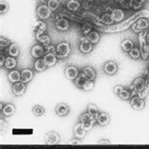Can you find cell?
Segmentation results:
<instances>
[{"instance_id": "8fae6325", "label": "cell", "mask_w": 149, "mask_h": 149, "mask_svg": "<svg viewBox=\"0 0 149 149\" xmlns=\"http://www.w3.org/2000/svg\"><path fill=\"white\" fill-rule=\"evenodd\" d=\"M55 27L61 32H65L70 29V23L65 17H61L55 22Z\"/></svg>"}, {"instance_id": "836d02e7", "label": "cell", "mask_w": 149, "mask_h": 149, "mask_svg": "<svg viewBox=\"0 0 149 149\" xmlns=\"http://www.w3.org/2000/svg\"><path fill=\"white\" fill-rule=\"evenodd\" d=\"M93 29H95V26H93L92 23H90V22L84 23L83 26H81V33L83 36H87L92 30H93Z\"/></svg>"}, {"instance_id": "f1b7e54d", "label": "cell", "mask_w": 149, "mask_h": 149, "mask_svg": "<svg viewBox=\"0 0 149 149\" xmlns=\"http://www.w3.org/2000/svg\"><path fill=\"white\" fill-rule=\"evenodd\" d=\"M80 6V1L77 0H68L66 2V9L69 11H77L79 10Z\"/></svg>"}, {"instance_id": "52a82bcc", "label": "cell", "mask_w": 149, "mask_h": 149, "mask_svg": "<svg viewBox=\"0 0 149 149\" xmlns=\"http://www.w3.org/2000/svg\"><path fill=\"white\" fill-rule=\"evenodd\" d=\"M93 46L95 45H93L92 42L88 40V38L86 36H82L80 38L79 45H78V49H79L80 53L84 54V55L90 54L93 51Z\"/></svg>"}, {"instance_id": "4316f807", "label": "cell", "mask_w": 149, "mask_h": 149, "mask_svg": "<svg viewBox=\"0 0 149 149\" xmlns=\"http://www.w3.org/2000/svg\"><path fill=\"white\" fill-rule=\"evenodd\" d=\"M33 67H34L35 71H37V72H44L47 69V66H46L45 62L42 58H36V61H34Z\"/></svg>"}, {"instance_id": "bcb514c9", "label": "cell", "mask_w": 149, "mask_h": 149, "mask_svg": "<svg viewBox=\"0 0 149 149\" xmlns=\"http://www.w3.org/2000/svg\"><path fill=\"white\" fill-rule=\"evenodd\" d=\"M82 142H81V139H78V138H76V139H73L71 140L70 142L68 143V144H71V146H76V144H81Z\"/></svg>"}, {"instance_id": "5b68a950", "label": "cell", "mask_w": 149, "mask_h": 149, "mask_svg": "<svg viewBox=\"0 0 149 149\" xmlns=\"http://www.w3.org/2000/svg\"><path fill=\"white\" fill-rule=\"evenodd\" d=\"M149 27V20L148 18L146 17H141L137 20L134 24L131 26V29L134 33L139 34L141 31L148 30Z\"/></svg>"}, {"instance_id": "d590c367", "label": "cell", "mask_w": 149, "mask_h": 149, "mask_svg": "<svg viewBox=\"0 0 149 149\" xmlns=\"http://www.w3.org/2000/svg\"><path fill=\"white\" fill-rule=\"evenodd\" d=\"M131 96H132V95H131V91L129 89H127V88H124L122 91L120 92V93L118 95V97L120 99H122V100H124V101H125V100H129L131 98Z\"/></svg>"}, {"instance_id": "ab89813d", "label": "cell", "mask_w": 149, "mask_h": 149, "mask_svg": "<svg viewBox=\"0 0 149 149\" xmlns=\"http://www.w3.org/2000/svg\"><path fill=\"white\" fill-rule=\"evenodd\" d=\"M10 44H11V42L9 40V39H7L3 36L0 37V49H1V51H4V49L6 50L9 48Z\"/></svg>"}, {"instance_id": "d6986e66", "label": "cell", "mask_w": 149, "mask_h": 149, "mask_svg": "<svg viewBox=\"0 0 149 149\" xmlns=\"http://www.w3.org/2000/svg\"><path fill=\"white\" fill-rule=\"evenodd\" d=\"M44 61L45 62L46 66L47 68L50 67H53V66L57 63L58 61V57L56 54H52V53H47V54H45V56L42 57Z\"/></svg>"}, {"instance_id": "484cf974", "label": "cell", "mask_w": 149, "mask_h": 149, "mask_svg": "<svg viewBox=\"0 0 149 149\" xmlns=\"http://www.w3.org/2000/svg\"><path fill=\"white\" fill-rule=\"evenodd\" d=\"M20 45H19L17 42H11L10 45L8 48V53H9L10 56L16 58L20 55Z\"/></svg>"}, {"instance_id": "7dc6e473", "label": "cell", "mask_w": 149, "mask_h": 149, "mask_svg": "<svg viewBox=\"0 0 149 149\" xmlns=\"http://www.w3.org/2000/svg\"><path fill=\"white\" fill-rule=\"evenodd\" d=\"M0 121H1V122H0V124H1V127H0V128H1V133H3L4 130H5V131L7 130V128H8V124H7L6 121H4L3 119H1Z\"/></svg>"}, {"instance_id": "60d3db41", "label": "cell", "mask_w": 149, "mask_h": 149, "mask_svg": "<svg viewBox=\"0 0 149 149\" xmlns=\"http://www.w3.org/2000/svg\"><path fill=\"white\" fill-rule=\"evenodd\" d=\"M141 58L144 61L149 60V44H146V45L141 50Z\"/></svg>"}, {"instance_id": "f6af8a7d", "label": "cell", "mask_w": 149, "mask_h": 149, "mask_svg": "<svg viewBox=\"0 0 149 149\" xmlns=\"http://www.w3.org/2000/svg\"><path fill=\"white\" fill-rule=\"evenodd\" d=\"M6 56L5 54H4V51H1V53H0V66H1V68L4 67V64H5V61H6Z\"/></svg>"}, {"instance_id": "681fc988", "label": "cell", "mask_w": 149, "mask_h": 149, "mask_svg": "<svg viewBox=\"0 0 149 149\" xmlns=\"http://www.w3.org/2000/svg\"><path fill=\"white\" fill-rule=\"evenodd\" d=\"M144 77H146V78H148L149 79V67H147L146 73H144Z\"/></svg>"}, {"instance_id": "f546056e", "label": "cell", "mask_w": 149, "mask_h": 149, "mask_svg": "<svg viewBox=\"0 0 149 149\" xmlns=\"http://www.w3.org/2000/svg\"><path fill=\"white\" fill-rule=\"evenodd\" d=\"M5 68L8 69V70H13L14 69L15 67L17 66V61H16V58L14 57H11V56H9L6 58V61H5Z\"/></svg>"}, {"instance_id": "ba28073f", "label": "cell", "mask_w": 149, "mask_h": 149, "mask_svg": "<svg viewBox=\"0 0 149 149\" xmlns=\"http://www.w3.org/2000/svg\"><path fill=\"white\" fill-rule=\"evenodd\" d=\"M118 64L114 61H108L103 65V71L108 76H114L118 72Z\"/></svg>"}, {"instance_id": "44dd1931", "label": "cell", "mask_w": 149, "mask_h": 149, "mask_svg": "<svg viewBox=\"0 0 149 149\" xmlns=\"http://www.w3.org/2000/svg\"><path fill=\"white\" fill-rule=\"evenodd\" d=\"M86 128L84 127V125H82L80 122L77 123L76 125H74V135L76 138H78V139H82L84 138V136L86 135Z\"/></svg>"}, {"instance_id": "1f68e13d", "label": "cell", "mask_w": 149, "mask_h": 149, "mask_svg": "<svg viewBox=\"0 0 149 149\" xmlns=\"http://www.w3.org/2000/svg\"><path fill=\"white\" fill-rule=\"evenodd\" d=\"M88 80V78L86 77L82 73H79V74H78V77L74 79V85L77 86V87L78 89L82 90L84 87V85L86 83V81Z\"/></svg>"}, {"instance_id": "4fadbf2b", "label": "cell", "mask_w": 149, "mask_h": 149, "mask_svg": "<svg viewBox=\"0 0 149 149\" xmlns=\"http://www.w3.org/2000/svg\"><path fill=\"white\" fill-rule=\"evenodd\" d=\"M31 57L33 58H40L45 56V46H42L41 44H36L32 46V48L30 50Z\"/></svg>"}, {"instance_id": "d6a6232c", "label": "cell", "mask_w": 149, "mask_h": 149, "mask_svg": "<svg viewBox=\"0 0 149 149\" xmlns=\"http://www.w3.org/2000/svg\"><path fill=\"white\" fill-rule=\"evenodd\" d=\"M127 54H128V56L131 60L138 61L141 58V50H140L139 46H134V47L129 51Z\"/></svg>"}, {"instance_id": "d4e9b609", "label": "cell", "mask_w": 149, "mask_h": 149, "mask_svg": "<svg viewBox=\"0 0 149 149\" xmlns=\"http://www.w3.org/2000/svg\"><path fill=\"white\" fill-rule=\"evenodd\" d=\"M15 111H16V109H15V106L13 104L7 103V104L4 105L3 109H1V114L6 116V117H10V116L14 114Z\"/></svg>"}, {"instance_id": "f35d334b", "label": "cell", "mask_w": 149, "mask_h": 149, "mask_svg": "<svg viewBox=\"0 0 149 149\" xmlns=\"http://www.w3.org/2000/svg\"><path fill=\"white\" fill-rule=\"evenodd\" d=\"M87 111H88L92 116L95 117V118H97V116H98V114H99L98 108H97L95 104H89V105H88V107H87Z\"/></svg>"}, {"instance_id": "b9f144b4", "label": "cell", "mask_w": 149, "mask_h": 149, "mask_svg": "<svg viewBox=\"0 0 149 149\" xmlns=\"http://www.w3.org/2000/svg\"><path fill=\"white\" fill-rule=\"evenodd\" d=\"M8 10H9V4L4 0H1V2H0V13L3 15L7 13Z\"/></svg>"}, {"instance_id": "7a4b0ae2", "label": "cell", "mask_w": 149, "mask_h": 149, "mask_svg": "<svg viewBox=\"0 0 149 149\" xmlns=\"http://www.w3.org/2000/svg\"><path fill=\"white\" fill-rule=\"evenodd\" d=\"M71 45L68 42H61L56 45V55L58 58H66L71 54Z\"/></svg>"}, {"instance_id": "ac0fdd59", "label": "cell", "mask_w": 149, "mask_h": 149, "mask_svg": "<svg viewBox=\"0 0 149 149\" xmlns=\"http://www.w3.org/2000/svg\"><path fill=\"white\" fill-rule=\"evenodd\" d=\"M111 120V115H109L108 112H105V111L99 112L98 116H97V124L101 125V127H106V125L109 124Z\"/></svg>"}, {"instance_id": "db71d44e", "label": "cell", "mask_w": 149, "mask_h": 149, "mask_svg": "<svg viewBox=\"0 0 149 149\" xmlns=\"http://www.w3.org/2000/svg\"><path fill=\"white\" fill-rule=\"evenodd\" d=\"M77 1H84V0H77Z\"/></svg>"}, {"instance_id": "30bf717a", "label": "cell", "mask_w": 149, "mask_h": 149, "mask_svg": "<svg viewBox=\"0 0 149 149\" xmlns=\"http://www.w3.org/2000/svg\"><path fill=\"white\" fill-rule=\"evenodd\" d=\"M129 104H130L131 108L133 109H136V111H140V109H143L146 106V101L144 98H142L139 95H133L131 96V98L129 99Z\"/></svg>"}, {"instance_id": "3957f363", "label": "cell", "mask_w": 149, "mask_h": 149, "mask_svg": "<svg viewBox=\"0 0 149 149\" xmlns=\"http://www.w3.org/2000/svg\"><path fill=\"white\" fill-rule=\"evenodd\" d=\"M146 77H136L134 80L131 82V84L129 85V90L131 91V95H137L139 93V92H141L143 90V88L146 85Z\"/></svg>"}, {"instance_id": "ee69618b", "label": "cell", "mask_w": 149, "mask_h": 149, "mask_svg": "<svg viewBox=\"0 0 149 149\" xmlns=\"http://www.w3.org/2000/svg\"><path fill=\"white\" fill-rule=\"evenodd\" d=\"M124 88L125 87L123 85H116V86H114V88H113V93H114L116 95H118L120 93V92L122 91Z\"/></svg>"}, {"instance_id": "cb8c5ba5", "label": "cell", "mask_w": 149, "mask_h": 149, "mask_svg": "<svg viewBox=\"0 0 149 149\" xmlns=\"http://www.w3.org/2000/svg\"><path fill=\"white\" fill-rule=\"evenodd\" d=\"M8 79H9V81L13 84L20 81L21 80V72L16 69L10 70L9 74H8Z\"/></svg>"}, {"instance_id": "83f0119b", "label": "cell", "mask_w": 149, "mask_h": 149, "mask_svg": "<svg viewBox=\"0 0 149 149\" xmlns=\"http://www.w3.org/2000/svg\"><path fill=\"white\" fill-rule=\"evenodd\" d=\"M100 20H101V23L103 24L105 26H112L114 24V21H113L112 19V16L111 13H103L101 15L100 17Z\"/></svg>"}, {"instance_id": "e575fe53", "label": "cell", "mask_w": 149, "mask_h": 149, "mask_svg": "<svg viewBox=\"0 0 149 149\" xmlns=\"http://www.w3.org/2000/svg\"><path fill=\"white\" fill-rule=\"evenodd\" d=\"M32 113L37 117L42 116L45 113V109L42 105H34L32 108Z\"/></svg>"}, {"instance_id": "2e32d148", "label": "cell", "mask_w": 149, "mask_h": 149, "mask_svg": "<svg viewBox=\"0 0 149 149\" xmlns=\"http://www.w3.org/2000/svg\"><path fill=\"white\" fill-rule=\"evenodd\" d=\"M60 140H61L60 135L55 131H49L45 135V143L49 144V146L58 144L60 143Z\"/></svg>"}, {"instance_id": "e0dca14e", "label": "cell", "mask_w": 149, "mask_h": 149, "mask_svg": "<svg viewBox=\"0 0 149 149\" xmlns=\"http://www.w3.org/2000/svg\"><path fill=\"white\" fill-rule=\"evenodd\" d=\"M69 111H70L69 106L66 103H63V102L58 103L56 107H55V112H56V114L60 117H64L66 115H68Z\"/></svg>"}, {"instance_id": "6da1fadb", "label": "cell", "mask_w": 149, "mask_h": 149, "mask_svg": "<svg viewBox=\"0 0 149 149\" xmlns=\"http://www.w3.org/2000/svg\"><path fill=\"white\" fill-rule=\"evenodd\" d=\"M141 17H146L149 18V10H137L134 14H132L130 17L127 20L122 21L121 23H118L117 25H112L109 26H103L101 29L102 32L105 33H116V32H122V31L128 29L129 27H131V26L138 20Z\"/></svg>"}, {"instance_id": "4dcf8cb0", "label": "cell", "mask_w": 149, "mask_h": 149, "mask_svg": "<svg viewBox=\"0 0 149 149\" xmlns=\"http://www.w3.org/2000/svg\"><path fill=\"white\" fill-rule=\"evenodd\" d=\"M86 37L88 38V40L91 42L93 45L98 44V42L100 40V34L97 32L96 30H92Z\"/></svg>"}, {"instance_id": "f5cc1de1", "label": "cell", "mask_w": 149, "mask_h": 149, "mask_svg": "<svg viewBox=\"0 0 149 149\" xmlns=\"http://www.w3.org/2000/svg\"><path fill=\"white\" fill-rule=\"evenodd\" d=\"M3 107H4V104L1 102V104H0V111H1V109H3Z\"/></svg>"}, {"instance_id": "603a6c76", "label": "cell", "mask_w": 149, "mask_h": 149, "mask_svg": "<svg viewBox=\"0 0 149 149\" xmlns=\"http://www.w3.org/2000/svg\"><path fill=\"white\" fill-rule=\"evenodd\" d=\"M111 14L114 23H121L125 18V11L122 9H113Z\"/></svg>"}, {"instance_id": "7402d4cb", "label": "cell", "mask_w": 149, "mask_h": 149, "mask_svg": "<svg viewBox=\"0 0 149 149\" xmlns=\"http://www.w3.org/2000/svg\"><path fill=\"white\" fill-rule=\"evenodd\" d=\"M134 46H135V44H134V42L131 40V39H125V40H123L122 42H121V44H120L121 50H122L124 53H127V54L133 47H134Z\"/></svg>"}, {"instance_id": "7bdbcfd3", "label": "cell", "mask_w": 149, "mask_h": 149, "mask_svg": "<svg viewBox=\"0 0 149 149\" xmlns=\"http://www.w3.org/2000/svg\"><path fill=\"white\" fill-rule=\"evenodd\" d=\"M45 54H47V53L56 54V46L53 45H49L45 46Z\"/></svg>"}, {"instance_id": "ffe728a7", "label": "cell", "mask_w": 149, "mask_h": 149, "mask_svg": "<svg viewBox=\"0 0 149 149\" xmlns=\"http://www.w3.org/2000/svg\"><path fill=\"white\" fill-rule=\"evenodd\" d=\"M34 77V72L31 69H23L21 71V80L22 82L27 84L32 80Z\"/></svg>"}, {"instance_id": "277c9868", "label": "cell", "mask_w": 149, "mask_h": 149, "mask_svg": "<svg viewBox=\"0 0 149 149\" xmlns=\"http://www.w3.org/2000/svg\"><path fill=\"white\" fill-rule=\"evenodd\" d=\"M79 122L84 125L86 130L89 131L90 129H92L93 127L95 125V123H97V118L92 116L88 111L83 112L79 117Z\"/></svg>"}, {"instance_id": "7c38bea8", "label": "cell", "mask_w": 149, "mask_h": 149, "mask_svg": "<svg viewBox=\"0 0 149 149\" xmlns=\"http://www.w3.org/2000/svg\"><path fill=\"white\" fill-rule=\"evenodd\" d=\"M79 73H80L79 70H78V68L74 65H68L64 70L65 77L70 80L76 79V78L78 77V74H79Z\"/></svg>"}, {"instance_id": "74e56055", "label": "cell", "mask_w": 149, "mask_h": 149, "mask_svg": "<svg viewBox=\"0 0 149 149\" xmlns=\"http://www.w3.org/2000/svg\"><path fill=\"white\" fill-rule=\"evenodd\" d=\"M46 4H47L49 9L53 13V11H56L58 10V8H60V5H61V2H60V0H47Z\"/></svg>"}, {"instance_id": "9a60e30c", "label": "cell", "mask_w": 149, "mask_h": 149, "mask_svg": "<svg viewBox=\"0 0 149 149\" xmlns=\"http://www.w3.org/2000/svg\"><path fill=\"white\" fill-rule=\"evenodd\" d=\"M80 73H82L84 74V76L88 78L90 80H95V78L97 77V73L95 71V69L92 67V66H84V67H82L81 70H80Z\"/></svg>"}, {"instance_id": "c3c4849f", "label": "cell", "mask_w": 149, "mask_h": 149, "mask_svg": "<svg viewBox=\"0 0 149 149\" xmlns=\"http://www.w3.org/2000/svg\"><path fill=\"white\" fill-rule=\"evenodd\" d=\"M98 144H111V142L109 140H100L98 142Z\"/></svg>"}, {"instance_id": "8d00e7d4", "label": "cell", "mask_w": 149, "mask_h": 149, "mask_svg": "<svg viewBox=\"0 0 149 149\" xmlns=\"http://www.w3.org/2000/svg\"><path fill=\"white\" fill-rule=\"evenodd\" d=\"M36 40L40 42L41 45H42L44 46H46V45H51V38L48 34H44V35H42L41 37H39L38 39H36Z\"/></svg>"}, {"instance_id": "8992f818", "label": "cell", "mask_w": 149, "mask_h": 149, "mask_svg": "<svg viewBox=\"0 0 149 149\" xmlns=\"http://www.w3.org/2000/svg\"><path fill=\"white\" fill-rule=\"evenodd\" d=\"M51 13L52 11L49 9V7L47 6L46 3H42V4H39L38 7H37V16L40 20L45 21L46 19L50 18L51 16Z\"/></svg>"}, {"instance_id": "5bb4252c", "label": "cell", "mask_w": 149, "mask_h": 149, "mask_svg": "<svg viewBox=\"0 0 149 149\" xmlns=\"http://www.w3.org/2000/svg\"><path fill=\"white\" fill-rule=\"evenodd\" d=\"M11 90H13V93L15 96H21L26 93V84L22 81H18L16 83L13 84V88H11Z\"/></svg>"}, {"instance_id": "9c48e42d", "label": "cell", "mask_w": 149, "mask_h": 149, "mask_svg": "<svg viewBox=\"0 0 149 149\" xmlns=\"http://www.w3.org/2000/svg\"><path fill=\"white\" fill-rule=\"evenodd\" d=\"M46 30H47V26L42 20H39L35 23V25L33 26V32L35 35V39H38L39 37H41L42 35L45 34Z\"/></svg>"}, {"instance_id": "f907efd6", "label": "cell", "mask_w": 149, "mask_h": 149, "mask_svg": "<svg viewBox=\"0 0 149 149\" xmlns=\"http://www.w3.org/2000/svg\"><path fill=\"white\" fill-rule=\"evenodd\" d=\"M136 2H138V3H140V4H142V5H143L144 3L146 2V0H135Z\"/></svg>"}, {"instance_id": "816d5d0a", "label": "cell", "mask_w": 149, "mask_h": 149, "mask_svg": "<svg viewBox=\"0 0 149 149\" xmlns=\"http://www.w3.org/2000/svg\"><path fill=\"white\" fill-rule=\"evenodd\" d=\"M146 42H147V44H149V31H147V33H146Z\"/></svg>"}]
</instances>
